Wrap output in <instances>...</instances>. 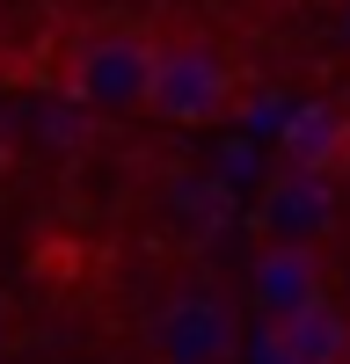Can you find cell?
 <instances>
[{
  "instance_id": "6da1fadb",
  "label": "cell",
  "mask_w": 350,
  "mask_h": 364,
  "mask_svg": "<svg viewBox=\"0 0 350 364\" xmlns=\"http://www.w3.org/2000/svg\"><path fill=\"white\" fill-rule=\"evenodd\" d=\"M154 51L161 37L132 15H95L66 37V58H58V87L80 109L102 117H146V87H154Z\"/></svg>"
},
{
  "instance_id": "7a4b0ae2",
  "label": "cell",
  "mask_w": 350,
  "mask_h": 364,
  "mask_svg": "<svg viewBox=\"0 0 350 364\" xmlns=\"http://www.w3.org/2000/svg\"><path fill=\"white\" fill-rule=\"evenodd\" d=\"M233 102H241V66H233L212 37H197V29L161 37L154 87H146V117H161V124H175V132H212V124L233 117Z\"/></svg>"
},
{
  "instance_id": "3957f363",
  "label": "cell",
  "mask_w": 350,
  "mask_h": 364,
  "mask_svg": "<svg viewBox=\"0 0 350 364\" xmlns=\"http://www.w3.org/2000/svg\"><path fill=\"white\" fill-rule=\"evenodd\" d=\"M241 343H248V306H233L212 284L175 291L139 321V364H241Z\"/></svg>"
},
{
  "instance_id": "277c9868",
  "label": "cell",
  "mask_w": 350,
  "mask_h": 364,
  "mask_svg": "<svg viewBox=\"0 0 350 364\" xmlns=\"http://www.w3.org/2000/svg\"><path fill=\"white\" fill-rule=\"evenodd\" d=\"M255 233H262V240H299V248H321V240L336 233V190H329V175L277 161V175L255 190Z\"/></svg>"
},
{
  "instance_id": "5b68a950",
  "label": "cell",
  "mask_w": 350,
  "mask_h": 364,
  "mask_svg": "<svg viewBox=\"0 0 350 364\" xmlns=\"http://www.w3.org/2000/svg\"><path fill=\"white\" fill-rule=\"evenodd\" d=\"M314 299H329V269H321V255L299 248V240H262V255L248 262V314L270 328V321L307 314Z\"/></svg>"
},
{
  "instance_id": "8992f818",
  "label": "cell",
  "mask_w": 350,
  "mask_h": 364,
  "mask_svg": "<svg viewBox=\"0 0 350 364\" xmlns=\"http://www.w3.org/2000/svg\"><path fill=\"white\" fill-rule=\"evenodd\" d=\"M262 336H270L277 364H350V306H336V291H329V299H314L307 314L270 321Z\"/></svg>"
},
{
  "instance_id": "52a82bcc",
  "label": "cell",
  "mask_w": 350,
  "mask_h": 364,
  "mask_svg": "<svg viewBox=\"0 0 350 364\" xmlns=\"http://www.w3.org/2000/svg\"><path fill=\"white\" fill-rule=\"evenodd\" d=\"M343 117L329 109V102H314V109H299V117H292V124H285V161L292 168H321V175H329L336 161H343Z\"/></svg>"
},
{
  "instance_id": "ba28073f",
  "label": "cell",
  "mask_w": 350,
  "mask_h": 364,
  "mask_svg": "<svg viewBox=\"0 0 350 364\" xmlns=\"http://www.w3.org/2000/svg\"><path fill=\"white\" fill-rule=\"evenodd\" d=\"M343 37H350V8H343Z\"/></svg>"
}]
</instances>
